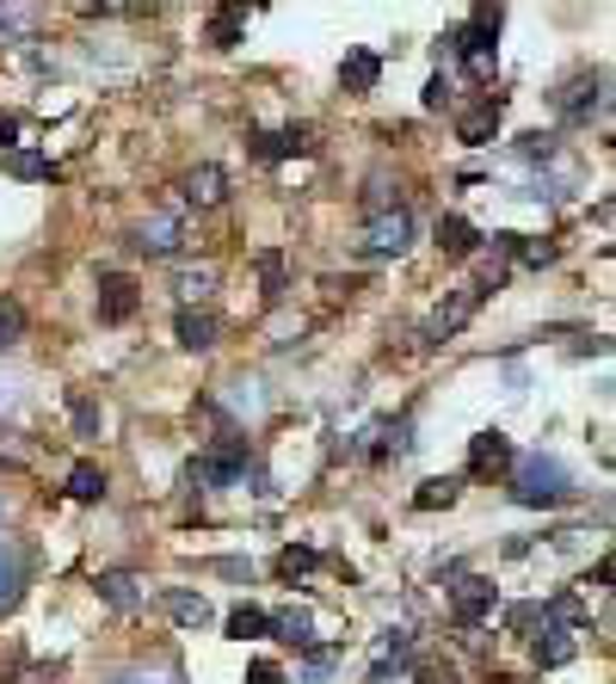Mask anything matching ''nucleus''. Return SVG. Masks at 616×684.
Masks as SVG:
<instances>
[{"label": "nucleus", "mask_w": 616, "mask_h": 684, "mask_svg": "<svg viewBox=\"0 0 616 684\" xmlns=\"http://www.w3.org/2000/svg\"><path fill=\"white\" fill-rule=\"evenodd\" d=\"M512 499L518 506H567L574 499V469L549 451L512 456Z\"/></svg>", "instance_id": "nucleus-1"}, {"label": "nucleus", "mask_w": 616, "mask_h": 684, "mask_svg": "<svg viewBox=\"0 0 616 684\" xmlns=\"http://www.w3.org/2000/svg\"><path fill=\"white\" fill-rule=\"evenodd\" d=\"M192 481H216V487H234V481H247V438H222L216 451H204L192 463Z\"/></svg>", "instance_id": "nucleus-2"}, {"label": "nucleus", "mask_w": 616, "mask_h": 684, "mask_svg": "<svg viewBox=\"0 0 616 684\" xmlns=\"http://www.w3.org/2000/svg\"><path fill=\"white\" fill-rule=\"evenodd\" d=\"M487 290H493V284H462L450 303H438V315L425 321V340H432V345H438V340H457L462 327H469V315L487 303Z\"/></svg>", "instance_id": "nucleus-3"}, {"label": "nucleus", "mask_w": 616, "mask_h": 684, "mask_svg": "<svg viewBox=\"0 0 616 684\" xmlns=\"http://www.w3.org/2000/svg\"><path fill=\"white\" fill-rule=\"evenodd\" d=\"M450 617H457L462 629H475L493 617V580H482V573H457V586H450Z\"/></svg>", "instance_id": "nucleus-4"}, {"label": "nucleus", "mask_w": 616, "mask_h": 684, "mask_svg": "<svg viewBox=\"0 0 616 684\" xmlns=\"http://www.w3.org/2000/svg\"><path fill=\"white\" fill-rule=\"evenodd\" d=\"M136 308H142V290H136V278H124V271H105V278H99V321L117 327V321H130Z\"/></svg>", "instance_id": "nucleus-5"}, {"label": "nucleus", "mask_w": 616, "mask_h": 684, "mask_svg": "<svg viewBox=\"0 0 616 684\" xmlns=\"http://www.w3.org/2000/svg\"><path fill=\"white\" fill-rule=\"evenodd\" d=\"M364 248L370 253H407L413 248V216L407 210H383V216H370V235H364Z\"/></svg>", "instance_id": "nucleus-6"}, {"label": "nucleus", "mask_w": 616, "mask_h": 684, "mask_svg": "<svg viewBox=\"0 0 616 684\" xmlns=\"http://www.w3.org/2000/svg\"><path fill=\"white\" fill-rule=\"evenodd\" d=\"M505 469H512V438L505 432L469 438V476H505Z\"/></svg>", "instance_id": "nucleus-7"}, {"label": "nucleus", "mask_w": 616, "mask_h": 684, "mask_svg": "<svg viewBox=\"0 0 616 684\" xmlns=\"http://www.w3.org/2000/svg\"><path fill=\"white\" fill-rule=\"evenodd\" d=\"M25 568H31V555H25V543H13V536H0V617L20 605L25 592Z\"/></svg>", "instance_id": "nucleus-8"}, {"label": "nucleus", "mask_w": 616, "mask_h": 684, "mask_svg": "<svg viewBox=\"0 0 616 684\" xmlns=\"http://www.w3.org/2000/svg\"><path fill=\"white\" fill-rule=\"evenodd\" d=\"M376 80H383V56H376V50H346L339 87H346V93H376Z\"/></svg>", "instance_id": "nucleus-9"}, {"label": "nucleus", "mask_w": 616, "mask_h": 684, "mask_svg": "<svg viewBox=\"0 0 616 684\" xmlns=\"http://www.w3.org/2000/svg\"><path fill=\"white\" fill-rule=\"evenodd\" d=\"M161 610H167L179 629H204L210 623V598H204V592H185V586L161 592Z\"/></svg>", "instance_id": "nucleus-10"}, {"label": "nucleus", "mask_w": 616, "mask_h": 684, "mask_svg": "<svg viewBox=\"0 0 616 684\" xmlns=\"http://www.w3.org/2000/svg\"><path fill=\"white\" fill-rule=\"evenodd\" d=\"M493 130H500V99H482V105H469V112L457 117V136L469 142V149L493 142Z\"/></svg>", "instance_id": "nucleus-11"}, {"label": "nucleus", "mask_w": 616, "mask_h": 684, "mask_svg": "<svg viewBox=\"0 0 616 684\" xmlns=\"http://www.w3.org/2000/svg\"><path fill=\"white\" fill-rule=\"evenodd\" d=\"M598 87H604V75H579L561 87V112L574 117V124H586V117L598 112Z\"/></svg>", "instance_id": "nucleus-12"}, {"label": "nucleus", "mask_w": 616, "mask_h": 684, "mask_svg": "<svg viewBox=\"0 0 616 684\" xmlns=\"http://www.w3.org/2000/svg\"><path fill=\"white\" fill-rule=\"evenodd\" d=\"M438 248H444V259H469V253L482 248V235H475V223H462V216H438Z\"/></svg>", "instance_id": "nucleus-13"}, {"label": "nucleus", "mask_w": 616, "mask_h": 684, "mask_svg": "<svg viewBox=\"0 0 616 684\" xmlns=\"http://www.w3.org/2000/svg\"><path fill=\"white\" fill-rule=\"evenodd\" d=\"M271 635H278V642H290V647H315V617H308V605L278 610V617H271Z\"/></svg>", "instance_id": "nucleus-14"}, {"label": "nucleus", "mask_w": 616, "mask_h": 684, "mask_svg": "<svg viewBox=\"0 0 616 684\" xmlns=\"http://www.w3.org/2000/svg\"><path fill=\"white\" fill-rule=\"evenodd\" d=\"M136 248L142 253H179V216H149L136 228Z\"/></svg>", "instance_id": "nucleus-15"}, {"label": "nucleus", "mask_w": 616, "mask_h": 684, "mask_svg": "<svg viewBox=\"0 0 616 684\" xmlns=\"http://www.w3.org/2000/svg\"><path fill=\"white\" fill-rule=\"evenodd\" d=\"M222 191H229L222 167H197V173H185V204L210 210V204H222Z\"/></svg>", "instance_id": "nucleus-16"}, {"label": "nucleus", "mask_w": 616, "mask_h": 684, "mask_svg": "<svg viewBox=\"0 0 616 684\" xmlns=\"http://www.w3.org/2000/svg\"><path fill=\"white\" fill-rule=\"evenodd\" d=\"M253 154L259 161H290V154H308V136L303 130H266V136H253Z\"/></svg>", "instance_id": "nucleus-17"}, {"label": "nucleus", "mask_w": 616, "mask_h": 684, "mask_svg": "<svg viewBox=\"0 0 616 684\" xmlns=\"http://www.w3.org/2000/svg\"><path fill=\"white\" fill-rule=\"evenodd\" d=\"M179 345H185V352H210L216 345V321L210 315H197V308H179Z\"/></svg>", "instance_id": "nucleus-18"}, {"label": "nucleus", "mask_w": 616, "mask_h": 684, "mask_svg": "<svg viewBox=\"0 0 616 684\" xmlns=\"http://www.w3.org/2000/svg\"><path fill=\"white\" fill-rule=\"evenodd\" d=\"M241 25H247V7H241V0L222 7V13H210V43L216 50H234V43H241Z\"/></svg>", "instance_id": "nucleus-19"}, {"label": "nucleus", "mask_w": 616, "mask_h": 684, "mask_svg": "<svg viewBox=\"0 0 616 684\" xmlns=\"http://www.w3.org/2000/svg\"><path fill=\"white\" fill-rule=\"evenodd\" d=\"M229 635L234 642H259V635H271V617L259 605H234L229 610Z\"/></svg>", "instance_id": "nucleus-20"}, {"label": "nucleus", "mask_w": 616, "mask_h": 684, "mask_svg": "<svg viewBox=\"0 0 616 684\" xmlns=\"http://www.w3.org/2000/svg\"><path fill=\"white\" fill-rule=\"evenodd\" d=\"M0 167L13 173V179H50V173H56L38 149H7V161H0Z\"/></svg>", "instance_id": "nucleus-21"}, {"label": "nucleus", "mask_w": 616, "mask_h": 684, "mask_svg": "<svg viewBox=\"0 0 616 684\" xmlns=\"http://www.w3.org/2000/svg\"><path fill=\"white\" fill-rule=\"evenodd\" d=\"M457 494H462V481H457V476H432L420 494H413V506H420V512H438V506H450Z\"/></svg>", "instance_id": "nucleus-22"}, {"label": "nucleus", "mask_w": 616, "mask_h": 684, "mask_svg": "<svg viewBox=\"0 0 616 684\" xmlns=\"http://www.w3.org/2000/svg\"><path fill=\"white\" fill-rule=\"evenodd\" d=\"M68 494L75 499H99L105 494V469H99V463H75V469H68Z\"/></svg>", "instance_id": "nucleus-23"}, {"label": "nucleus", "mask_w": 616, "mask_h": 684, "mask_svg": "<svg viewBox=\"0 0 616 684\" xmlns=\"http://www.w3.org/2000/svg\"><path fill=\"white\" fill-rule=\"evenodd\" d=\"M99 592H105V605H112V610H136V598H142L130 573H105V580H99Z\"/></svg>", "instance_id": "nucleus-24"}, {"label": "nucleus", "mask_w": 616, "mask_h": 684, "mask_svg": "<svg viewBox=\"0 0 616 684\" xmlns=\"http://www.w3.org/2000/svg\"><path fill=\"white\" fill-rule=\"evenodd\" d=\"M567 660H574V642L549 623V629H542V642H537V666H567Z\"/></svg>", "instance_id": "nucleus-25"}, {"label": "nucleus", "mask_w": 616, "mask_h": 684, "mask_svg": "<svg viewBox=\"0 0 616 684\" xmlns=\"http://www.w3.org/2000/svg\"><path fill=\"white\" fill-rule=\"evenodd\" d=\"M315 568H321V555L303 549V543H290V549L278 555V573H284V580H303V573H315Z\"/></svg>", "instance_id": "nucleus-26"}, {"label": "nucleus", "mask_w": 616, "mask_h": 684, "mask_svg": "<svg viewBox=\"0 0 616 684\" xmlns=\"http://www.w3.org/2000/svg\"><path fill=\"white\" fill-rule=\"evenodd\" d=\"M259 284H266V303H284V253H259Z\"/></svg>", "instance_id": "nucleus-27"}, {"label": "nucleus", "mask_w": 616, "mask_h": 684, "mask_svg": "<svg viewBox=\"0 0 616 684\" xmlns=\"http://www.w3.org/2000/svg\"><path fill=\"white\" fill-rule=\"evenodd\" d=\"M117 684H185V672L179 666H154V672L136 666V672H117Z\"/></svg>", "instance_id": "nucleus-28"}, {"label": "nucleus", "mask_w": 616, "mask_h": 684, "mask_svg": "<svg viewBox=\"0 0 616 684\" xmlns=\"http://www.w3.org/2000/svg\"><path fill=\"white\" fill-rule=\"evenodd\" d=\"M512 253H518V266H549V259H555V241H512Z\"/></svg>", "instance_id": "nucleus-29"}, {"label": "nucleus", "mask_w": 616, "mask_h": 684, "mask_svg": "<svg viewBox=\"0 0 616 684\" xmlns=\"http://www.w3.org/2000/svg\"><path fill=\"white\" fill-rule=\"evenodd\" d=\"M505 623H512V629H549V605H512V617H505Z\"/></svg>", "instance_id": "nucleus-30"}, {"label": "nucleus", "mask_w": 616, "mask_h": 684, "mask_svg": "<svg viewBox=\"0 0 616 684\" xmlns=\"http://www.w3.org/2000/svg\"><path fill=\"white\" fill-rule=\"evenodd\" d=\"M20 327H25V308L20 303H0V345L20 340Z\"/></svg>", "instance_id": "nucleus-31"}, {"label": "nucleus", "mask_w": 616, "mask_h": 684, "mask_svg": "<svg viewBox=\"0 0 616 684\" xmlns=\"http://www.w3.org/2000/svg\"><path fill=\"white\" fill-rule=\"evenodd\" d=\"M450 99H457V87H450L444 75H432V80H425V112H444Z\"/></svg>", "instance_id": "nucleus-32"}, {"label": "nucleus", "mask_w": 616, "mask_h": 684, "mask_svg": "<svg viewBox=\"0 0 616 684\" xmlns=\"http://www.w3.org/2000/svg\"><path fill=\"white\" fill-rule=\"evenodd\" d=\"M518 154H524V161H549V154H555V136H524Z\"/></svg>", "instance_id": "nucleus-33"}, {"label": "nucleus", "mask_w": 616, "mask_h": 684, "mask_svg": "<svg viewBox=\"0 0 616 684\" xmlns=\"http://www.w3.org/2000/svg\"><path fill=\"white\" fill-rule=\"evenodd\" d=\"M75 432H80V438H93V432H99V407H93V401H75Z\"/></svg>", "instance_id": "nucleus-34"}, {"label": "nucleus", "mask_w": 616, "mask_h": 684, "mask_svg": "<svg viewBox=\"0 0 616 684\" xmlns=\"http://www.w3.org/2000/svg\"><path fill=\"white\" fill-rule=\"evenodd\" d=\"M241 684H284V672H278L271 660H253V666H247V679H241Z\"/></svg>", "instance_id": "nucleus-35"}, {"label": "nucleus", "mask_w": 616, "mask_h": 684, "mask_svg": "<svg viewBox=\"0 0 616 684\" xmlns=\"http://www.w3.org/2000/svg\"><path fill=\"white\" fill-rule=\"evenodd\" d=\"M210 284H216V271H185V278H179L185 296H210Z\"/></svg>", "instance_id": "nucleus-36"}, {"label": "nucleus", "mask_w": 616, "mask_h": 684, "mask_svg": "<svg viewBox=\"0 0 616 684\" xmlns=\"http://www.w3.org/2000/svg\"><path fill=\"white\" fill-rule=\"evenodd\" d=\"M413 684H457V672H450V666H425Z\"/></svg>", "instance_id": "nucleus-37"}, {"label": "nucleus", "mask_w": 616, "mask_h": 684, "mask_svg": "<svg viewBox=\"0 0 616 684\" xmlns=\"http://www.w3.org/2000/svg\"><path fill=\"white\" fill-rule=\"evenodd\" d=\"M20 142V117H0V149H13Z\"/></svg>", "instance_id": "nucleus-38"}]
</instances>
